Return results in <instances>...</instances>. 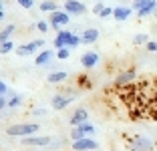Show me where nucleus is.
<instances>
[{
  "instance_id": "412c9836",
  "label": "nucleus",
  "mask_w": 157,
  "mask_h": 151,
  "mask_svg": "<svg viewBox=\"0 0 157 151\" xmlns=\"http://www.w3.org/2000/svg\"><path fill=\"white\" fill-rule=\"evenodd\" d=\"M78 127L83 129V133H85V135H87V137H89V135H93V133H95V125H93L91 121H85V123H81V125H78Z\"/></svg>"
},
{
  "instance_id": "dca6fc26",
  "label": "nucleus",
  "mask_w": 157,
  "mask_h": 151,
  "mask_svg": "<svg viewBox=\"0 0 157 151\" xmlns=\"http://www.w3.org/2000/svg\"><path fill=\"white\" fill-rule=\"evenodd\" d=\"M81 38H83L85 45H93V42L99 38V30H97V28H87V30L81 34Z\"/></svg>"
},
{
  "instance_id": "b1692460",
  "label": "nucleus",
  "mask_w": 157,
  "mask_h": 151,
  "mask_svg": "<svg viewBox=\"0 0 157 151\" xmlns=\"http://www.w3.org/2000/svg\"><path fill=\"white\" fill-rule=\"evenodd\" d=\"M83 137H87V135L83 133V129H81V127H73V131H71V139L77 141V139H83Z\"/></svg>"
},
{
  "instance_id": "f3484780",
  "label": "nucleus",
  "mask_w": 157,
  "mask_h": 151,
  "mask_svg": "<svg viewBox=\"0 0 157 151\" xmlns=\"http://www.w3.org/2000/svg\"><path fill=\"white\" fill-rule=\"evenodd\" d=\"M67 77H69V73H67V71H52V73L46 77V81L51 83V85H55V83H63V81H67Z\"/></svg>"
},
{
  "instance_id": "a211bd4d",
  "label": "nucleus",
  "mask_w": 157,
  "mask_h": 151,
  "mask_svg": "<svg viewBox=\"0 0 157 151\" xmlns=\"http://www.w3.org/2000/svg\"><path fill=\"white\" fill-rule=\"evenodd\" d=\"M38 8H40L42 12H48V14H52V12H56V10H60V6L56 4L55 0H42Z\"/></svg>"
},
{
  "instance_id": "2eb2a0df",
  "label": "nucleus",
  "mask_w": 157,
  "mask_h": 151,
  "mask_svg": "<svg viewBox=\"0 0 157 151\" xmlns=\"http://www.w3.org/2000/svg\"><path fill=\"white\" fill-rule=\"evenodd\" d=\"M51 59H52V50L44 48V50H40V52L36 55V59H34V63H36L38 67H44V64H48V63H51Z\"/></svg>"
},
{
  "instance_id": "f03ea898",
  "label": "nucleus",
  "mask_w": 157,
  "mask_h": 151,
  "mask_svg": "<svg viewBox=\"0 0 157 151\" xmlns=\"http://www.w3.org/2000/svg\"><path fill=\"white\" fill-rule=\"evenodd\" d=\"M131 151H153V141L145 135H135L129 143Z\"/></svg>"
},
{
  "instance_id": "7ed1b4c3",
  "label": "nucleus",
  "mask_w": 157,
  "mask_h": 151,
  "mask_svg": "<svg viewBox=\"0 0 157 151\" xmlns=\"http://www.w3.org/2000/svg\"><path fill=\"white\" fill-rule=\"evenodd\" d=\"M48 22H51V26L59 32L60 26H65V24L71 22V14L67 12V10H56V12L51 14V20H48Z\"/></svg>"
},
{
  "instance_id": "72a5a7b5",
  "label": "nucleus",
  "mask_w": 157,
  "mask_h": 151,
  "mask_svg": "<svg viewBox=\"0 0 157 151\" xmlns=\"http://www.w3.org/2000/svg\"><path fill=\"white\" fill-rule=\"evenodd\" d=\"M0 93H2V95H6V93H8V85H6L4 81H0Z\"/></svg>"
},
{
  "instance_id": "c756f323",
  "label": "nucleus",
  "mask_w": 157,
  "mask_h": 151,
  "mask_svg": "<svg viewBox=\"0 0 157 151\" xmlns=\"http://www.w3.org/2000/svg\"><path fill=\"white\" fill-rule=\"evenodd\" d=\"M16 4H20L22 8H33L34 6V0H14Z\"/></svg>"
},
{
  "instance_id": "f257e3e1",
  "label": "nucleus",
  "mask_w": 157,
  "mask_h": 151,
  "mask_svg": "<svg viewBox=\"0 0 157 151\" xmlns=\"http://www.w3.org/2000/svg\"><path fill=\"white\" fill-rule=\"evenodd\" d=\"M38 123H18V125H10L8 129H6V135L8 137H30V135H34V133L38 131Z\"/></svg>"
},
{
  "instance_id": "39448f33",
  "label": "nucleus",
  "mask_w": 157,
  "mask_h": 151,
  "mask_svg": "<svg viewBox=\"0 0 157 151\" xmlns=\"http://www.w3.org/2000/svg\"><path fill=\"white\" fill-rule=\"evenodd\" d=\"M40 46H44V38H36V41L28 42V45H22L16 48V55L18 56H28V55H34L36 52V48H40Z\"/></svg>"
},
{
  "instance_id": "7c9ffc66",
  "label": "nucleus",
  "mask_w": 157,
  "mask_h": 151,
  "mask_svg": "<svg viewBox=\"0 0 157 151\" xmlns=\"http://www.w3.org/2000/svg\"><path fill=\"white\" fill-rule=\"evenodd\" d=\"M103 8H105V4H103V2H97V4L93 6V12H95V14H101Z\"/></svg>"
},
{
  "instance_id": "c85d7f7f",
  "label": "nucleus",
  "mask_w": 157,
  "mask_h": 151,
  "mask_svg": "<svg viewBox=\"0 0 157 151\" xmlns=\"http://www.w3.org/2000/svg\"><path fill=\"white\" fill-rule=\"evenodd\" d=\"M36 28H38L40 32H44V34H46V32H48V28H51V22H44V20H40V22H36Z\"/></svg>"
},
{
  "instance_id": "e433bc0d",
  "label": "nucleus",
  "mask_w": 157,
  "mask_h": 151,
  "mask_svg": "<svg viewBox=\"0 0 157 151\" xmlns=\"http://www.w3.org/2000/svg\"><path fill=\"white\" fill-rule=\"evenodd\" d=\"M95 2H99V0H95Z\"/></svg>"
},
{
  "instance_id": "0eeeda50",
  "label": "nucleus",
  "mask_w": 157,
  "mask_h": 151,
  "mask_svg": "<svg viewBox=\"0 0 157 151\" xmlns=\"http://www.w3.org/2000/svg\"><path fill=\"white\" fill-rule=\"evenodd\" d=\"M22 143L28 147H44L51 143V137H46V135H30V137H22Z\"/></svg>"
},
{
  "instance_id": "f704fd0d",
  "label": "nucleus",
  "mask_w": 157,
  "mask_h": 151,
  "mask_svg": "<svg viewBox=\"0 0 157 151\" xmlns=\"http://www.w3.org/2000/svg\"><path fill=\"white\" fill-rule=\"evenodd\" d=\"M44 113H46L44 109H34V115H36V117H38V115H44Z\"/></svg>"
},
{
  "instance_id": "4468645a",
  "label": "nucleus",
  "mask_w": 157,
  "mask_h": 151,
  "mask_svg": "<svg viewBox=\"0 0 157 151\" xmlns=\"http://www.w3.org/2000/svg\"><path fill=\"white\" fill-rule=\"evenodd\" d=\"M131 12H133V8H131V6H117V8H115V14H113V18H115L117 22H125V20L131 16Z\"/></svg>"
},
{
  "instance_id": "a878e982",
  "label": "nucleus",
  "mask_w": 157,
  "mask_h": 151,
  "mask_svg": "<svg viewBox=\"0 0 157 151\" xmlns=\"http://www.w3.org/2000/svg\"><path fill=\"white\" fill-rule=\"evenodd\" d=\"M78 45H83V38L78 37V34H71V38H69V46H71V48H75V46H78Z\"/></svg>"
},
{
  "instance_id": "aec40b11",
  "label": "nucleus",
  "mask_w": 157,
  "mask_h": 151,
  "mask_svg": "<svg viewBox=\"0 0 157 151\" xmlns=\"http://www.w3.org/2000/svg\"><path fill=\"white\" fill-rule=\"evenodd\" d=\"M55 56H56V59H60V60H67L71 56V46H63V48H59Z\"/></svg>"
},
{
  "instance_id": "bb28decb",
  "label": "nucleus",
  "mask_w": 157,
  "mask_h": 151,
  "mask_svg": "<svg viewBox=\"0 0 157 151\" xmlns=\"http://www.w3.org/2000/svg\"><path fill=\"white\" fill-rule=\"evenodd\" d=\"M77 87H81V89H89V87H91V85H89V79L85 77V75L77 79Z\"/></svg>"
},
{
  "instance_id": "4be33fe9",
  "label": "nucleus",
  "mask_w": 157,
  "mask_h": 151,
  "mask_svg": "<svg viewBox=\"0 0 157 151\" xmlns=\"http://www.w3.org/2000/svg\"><path fill=\"white\" fill-rule=\"evenodd\" d=\"M20 103H22V97H20V95H10V99H8V107H10V109L20 107Z\"/></svg>"
},
{
  "instance_id": "9d476101",
  "label": "nucleus",
  "mask_w": 157,
  "mask_h": 151,
  "mask_svg": "<svg viewBox=\"0 0 157 151\" xmlns=\"http://www.w3.org/2000/svg\"><path fill=\"white\" fill-rule=\"evenodd\" d=\"M97 63H99V52H95V50H89V52H85L81 56V64L85 69H93Z\"/></svg>"
},
{
  "instance_id": "c9c22d12",
  "label": "nucleus",
  "mask_w": 157,
  "mask_h": 151,
  "mask_svg": "<svg viewBox=\"0 0 157 151\" xmlns=\"http://www.w3.org/2000/svg\"><path fill=\"white\" fill-rule=\"evenodd\" d=\"M155 16H157V10H155Z\"/></svg>"
},
{
  "instance_id": "2f4dec72",
  "label": "nucleus",
  "mask_w": 157,
  "mask_h": 151,
  "mask_svg": "<svg viewBox=\"0 0 157 151\" xmlns=\"http://www.w3.org/2000/svg\"><path fill=\"white\" fill-rule=\"evenodd\" d=\"M145 46H147V50H149V52H155V50H157V42H155V41H149Z\"/></svg>"
},
{
  "instance_id": "393cba45",
  "label": "nucleus",
  "mask_w": 157,
  "mask_h": 151,
  "mask_svg": "<svg viewBox=\"0 0 157 151\" xmlns=\"http://www.w3.org/2000/svg\"><path fill=\"white\" fill-rule=\"evenodd\" d=\"M147 42H149L147 34H135L133 37V45H147Z\"/></svg>"
},
{
  "instance_id": "423d86ee",
  "label": "nucleus",
  "mask_w": 157,
  "mask_h": 151,
  "mask_svg": "<svg viewBox=\"0 0 157 151\" xmlns=\"http://www.w3.org/2000/svg\"><path fill=\"white\" fill-rule=\"evenodd\" d=\"M97 147H99V143L91 137H83V139L73 141V151H93V149H97Z\"/></svg>"
},
{
  "instance_id": "f8f14e48",
  "label": "nucleus",
  "mask_w": 157,
  "mask_h": 151,
  "mask_svg": "<svg viewBox=\"0 0 157 151\" xmlns=\"http://www.w3.org/2000/svg\"><path fill=\"white\" fill-rule=\"evenodd\" d=\"M85 121H89V111L83 109V107H78L73 113V117H71V125H73V127H78V125L85 123Z\"/></svg>"
},
{
  "instance_id": "5701e85b",
  "label": "nucleus",
  "mask_w": 157,
  "mask_h": 151,
  "mask_svg": "<svg viewBox=\"0 0 157 151\" xmlns=\"http://www.w3.org/2000/svg\"><path fill=\"white\" fill-rule=\"evenodd\" d=\"M12 50H14V42L12 41H4L2 46H0V52H2V55H8V52H12Z\"/></svg>"
},
{
  "instance_id": "473e14b6",
  "label": "nucleus",
  "mask_w": 157,
  "mask_h": 151,
  "mask_svg": "<svg viewBox=\"0 0 157 151\" xmlns=\"http://www.w3.org/2000/svg\"><path fill=\"white\" fill-rule=\"evenodd\" d=\"M141 6H143V0H133V6H131V8L133 10H141Z\"/></svg>"
},
{
  "instance_id": "cd10ccee",
  "label": "nucleus",
  "mask_w": 157,
  "mask_h": 151,
  "mask_svg": "<svg viewBox=\"0 0 157 151\" xmlns=\"http://www.w3.org/2000/svg\"><path fill=\"white\" fill-rule=\"evenodd\" d=\"M113 14H115V8H111V6H105V8H103V12L99 14V16H101V18H109V16H113Z\"/></svg>"
},
{
  "instance_id": "ddd939ff",
  "label": "nucleus",
  "mask_w": 157,
  "mask_h": 151,
  "mask_svg": "<svg viewBox=\"0 0 157 151\" xmlns=\"http://www.w3.org/2000/svg\"><path fill=\"white\" fill-rule=\"evenodd\" d=\"M155 10H157V0H143V6H141V10H137V14L141 18V16L155 14Z\"/></svg>"
},
{
  "instance_id": "6ab92c4d",
  "label": "nucleus",
  "mask_w": 157,
  "mask_h": 151,
  "mask_svg": "<svg viewBox=\"0 0 157 151\" xmlns=\"http://www.w3.org/2000/svg\"><path fill=\"white\" fill-rule=\"evenodd\" d=\"M14 32H16V26L14 24H8V26L2 28V32H0V41L4 42V41H10V37H12Z\"/></svg>"
},
{
  "instance_id": "6e6552de",
  "label": "nucleus",
  "mask_w": 157,
  "mask_h": 151,
  "mask_svg": "<svg viewBox=\"0 0 157 151\" xmlns=\"http://www.w3.org/2000/svg\"><path fill=\"white\" fill-rule=\"evenodd\" d=\"M65 10L69 14H77V16H81V14L87 12V6H85L81 0H67V2H65Z\"/></svg>"
},
{
  "instance_id": "1a4fd4ad",
  "label": "nucleus",
  "mask_w": 157,
  "mask_h": 151,
  "mask_svg": "<svg viewBox=\"0 0 157 151\" xmlns=\"http://www.w3.org/2000/svg\"><path fill=\"white\" fill-rule=\"evenodd\" d=\"M75 95H55L52 97V109L60 111V109H67V107L73 103Z\"/></svg>"
},
{
  "instance_id": "9b49d317",
  "label": "nucleus",
  "mask_w": 157,
  "mask_h": 151,
  "mask_svg": "<svg viewBox=\"0 0 157 151\" xmlns=\"http://www.w3.org/2000/svg\"><path fill=\"white\" fill-rule=\"evenodd\" d=\"M71 34H73V32H69V30H59V32H56L55 41H52L55 48L59 50V48H63V46H69V38H71Z\"/></svg>"
},
{
  "instance_id": "20e7f679",
  "label": "nucleus",
  "mask_w": 157,
  "mask_h": 151,
  "mask_svg": "<svg viewBox=\"0 0 157 151\" xmlns=\"http://www.w3.org/2000/svg\"><path fill=\"white\" fill-rule=\"evenodd\" d=\"M135 77H137V71L135 69H125V71H121L119 75H117V79H115V85L117 89H123V87H127V85H131V83L135 81Z\"/></svg>"
}]
</instances>
